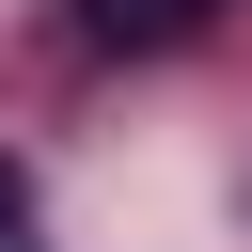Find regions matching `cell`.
<instances>
[{"label": "cell", "mask_w": 252, "mask_h": 252, "mask_svg": "<svg viewBox=\"0 0 252 252\" xmlns=\"http://www.w3.org/2000/svg\"><path fill=\"white\" fill-rule=\"evenodd\" d=\"M79 32L94 47H173V32H205V0H79Z\"/></svg>", "instance_id": "obj_1"}]
</instances>
